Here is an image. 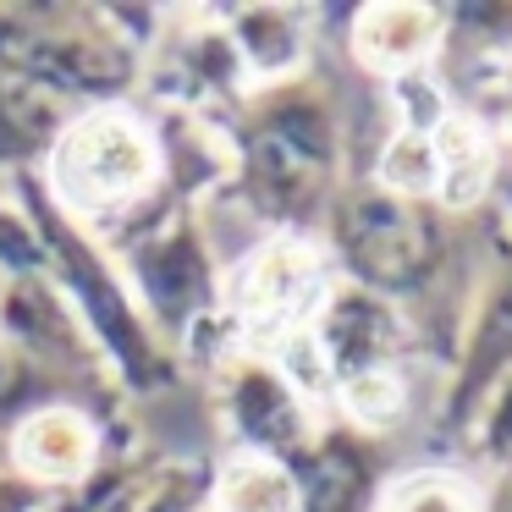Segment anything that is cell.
Masks as SVG:
<instances>
[{
  "label": "cell",
  "instance_id": "9",
  "mask_svg": "<svg viewBox=\"0 0 512 512\" xmlns=\"http://www.w3.org/2000/svg\"><path fill=\"white\" fill-rule=\"evenodd\" d=\"M490 452H496L501 463H512V386L501 391L496 413H490Z\"/></svg>",
  "mask_w": 512,
  "mask_h": 512
},
{
  "label": "cell",
  "instance_id": "7",
  "mask_svg": "<svg viewBox=\"0 0 512 512\" xmlns=\"http://www.w3.org/2000/svg\"><path fill=\"white\" fill-rule=\"evenodd\" d=\"M342 402L353 413V424L364 430H391V424L408 413V386L391 364H364L342 380Z\"/></svg>",
  "mask_w": 512,
  "mask_h": 512
},
{
  "label": "cell",
  "instance_id": "5",
  "mask_svg": "<svg viewBox=\"0 0 512 512\" xmlns=\"http://www.w3.org/2000/svg\"><path fill=\"white\" fill-rule=\"evenodd\" d=\"M94 457V430L72 408H45L17 430V463L39 479H67L89 468Z\"/></svg>",
  "mask_w": 512,
  "mask_h": 512
},
{
  "label": "cell",
  "instance_id": "6",
  "mask_svg": "<svg viewBox=\"0 0 512 512\" xmlns=\"http://www.w3.org/2000/svg\"><path fill=\"white\" fill-rule=\"evenodd\" d=\"M215 501H221V512H298V485L276 457L243 452L221 468Z\"/></svg>",
  "mask_w": 512,
  "mask_h": 512
},
{
  "label": "cell",
  "instance_id": "2",
  "mask_svg": "<svg viewBox=\"0 0 512 512\" xmlns=\"http://www.w3.org/2000/svg\"><path fill=\"white\" fill-rule=\"evenodd\" d=\"M320 254L298 237L265 243L254 259L243 265L237 281V309L270 342H292L298 331H309L314 309H320Z\"/></svg>",
  "mask_w": 512,
  "mask_h": 512
},
{
  "label": "cell",
  "instance_id": "1",
  "mask_svg": "<svg viewBox=\"0 0 512 512\" xmlns=\"http://www.w3.org/2000/svg\"><path fill=\"white\" fill-rule=\"evenodd\" d=\"M149 177H155V144L122 111L78 122L67 144L56 149V182L78 210H105V204L138 193Z\"/></svg>",
  "mask_w": 512,
  "mask_h": 512
},
{
  "label": "cell",
  "instance_id": "8",
  "mask_svg": "<svg viewBox=\"0 0 512 512\" xmlns=\"http://www.w3.org/2000/svg\"><path fill=\"white\" fill-rule=\"evenodd\" d=\"M380 512H479V496L457 474H413L391 490Z\"/></svg>",
  "mask_w": 512,
  "mask_h": 512
},
{
  "label": "cell",
  "instance_id": "3",
  "mask_svg": "<svg viewBox=\"0 0 512 512\" xmlns=\"http://www.w3.org/2000/svg\"><path fill=\"white\" fill-rule=\"evenodd\" d=\"M435 28H441V17L430 6H369V12H358L353 50L375 72H408L435 50Z\"/></svg>",
  "mask_w": 512,
  "mask_h": 512
},
{
  "label": "cell",
  "instance_id": "4",
  "mask_svg": "<svg viewBox=\"0 0 512 512\" xmlns=\"http://www.w3.org/2000/svg\"><path fill=\"white\" fill-rule=\"evenodd\" d=\"M430 160H435V199L463 210L485 193L490 182V138L468 116H441L430 122Z\"/></svg>",
  "mask_w": 512,
  "mask_h": 512
}]
</instances>
